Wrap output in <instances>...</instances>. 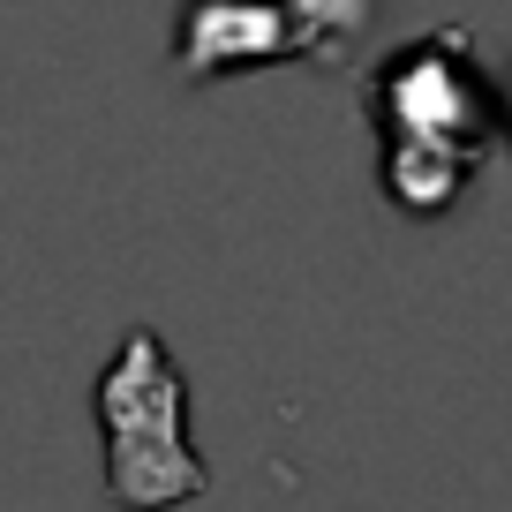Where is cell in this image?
Returning <instances> with one entry per match:
<instances>
[{"mask_svg": "<svg viewBox=\"0 0 512 512\" xmlns=\"http://www.w3.org/2000/svg\"><path fill=\"white\" fill-rule=\"evenodd\" d=\"M98 445H106V505L113 512H174L211 490V467L189 437V377L151 324L121 332L91 384Z\"/></svg>", "mask_w": 512, "mask_h": 512, "instance_id": "1", "label": "cell"}, {"mask_svg": "<svg viewBox=\"0 0 512 512\" xmlns=\"http://www.w3.org/2000/svg\"><path fill=\"white\" fill-rule=\"evenodd\" d=\"M369 121L384 136H430V144H452L467 159H482L497 128V76L482 68L475 38L460 23L400 46L392 61H377L369 76Z\"/></svg>", "mask_w": 512, "mask_h": 512, "instance_id": "2", "label": "cell"}, {"mask_svg": "<svg viewBox=\"0 0 512 512\" xmlns=\"http://www.w3.org/2000/svg\"><path fill=\"white\" fill-rule=\"evenodd\" d=\"M272 61H317L294 8H279V0H181V16H174V76L181 83L204 91L219 76L272 68Z\"/></svg>", "mask_w": 512, "mask_h": 512, "instance_id": "3", "label": "cell"}, {"mask_svg": "<svg viewBox=\"0 0 512 512\" xmlns=\"http://www.w3.org/2000/svg\"><path fill=\"white\" fill-rule=\"evenodd\" d=\"M475 159L452 144H430V136H384V196L407 211V219H445L460 204Z\"/></svg>", "mask_w": 512, "mask_h": 512, "instance_id": "4", "label": "cell"}, {"mask_svg": "<svg viewBox=\"0 0 512 512\" xmlns=\"http://www.w3.org/2000/svg\"><path fill=\"white\" fill-rule=\"evenodd\" d=\"M279 8H294V16H302L317 68H339V61L354 53V38L369 31V16H377V0H279Z\"/></svg>", "mask_w": 512, "mask_h": 512, "instance_id": "5", "label": "cell"}, {"mask_svg": "<svg viewBox=\"0 0 512 512\" xmlns=\"http://www.w3.org/2000/svg\"><path fill=\"white\" fill-rule=\"evenodd\" d=\"M497 121H505V136H512V53H505V68H497Z\"/></svg>", "mask_w": 512, "mask_h": 512, "instance_id": "6", "label": "cell"}]
</instances>
